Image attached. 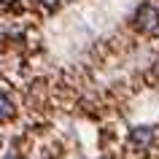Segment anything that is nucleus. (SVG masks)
<instances>
[{
    "label": "nucleus",
    "mask_w": 159,
    "mask_h": 159,
    "mask_svg": "<svg viewBox=\"0 0 159 159\" xmlns=\"http://www.w3.org/2000/svg\"><path fill=\"white\" fill-rule=\"evenodd\" d=\"M135 27L146 35H159V8L151 3H143L140 8L135 11Z\"/></svg>",
    "instance_id": "obj_1"
},
{
    "label": "nucleus",
    "mask_w": 159,
    "mask_h": 159,
    "mask_svg": "<svg viewBox=\"0 0 159 159\" xmlns=\"http://www.w3.org/2000/svg\"><path fill=\"white\" fill-rule=\"evenodd\" d=\"M129 143H132L138 151H146L154 143V129L151 127H135L132 132H129Z\"/></svg>",
    "instance_id": "obj_2"
},
{
    "label": "nucleus",
    "mask_w": 159,
    "mask_h": 159,
    "mask_svg": "<svg viewBox=\"0 0 159 159\" xmlns=\"http://www.w3.org/2000/svg\"><path fill=\"white\" fill-rule=\"evenodd\" d=\"M14 116V102L8 100V94L0 92V121H6V119Z\"/></svg>",
    "instance_id": "obj_3"
},
{
    "label": "nucleus",
    "mask_w": 159,
    "mask_h": 159,
    "mask_svg": "<svg viewBox=\"0 0 159 159\" xmlns=\"http://www.w3.org/2000/svg\"><path fill=\"white\" fill-rule=\"evenodd\" d=\"M38 3H41V6H46V8H57L62 0H38Z\"/></svg>",
    "instance_id": "obj_4"
}]
</instances>
